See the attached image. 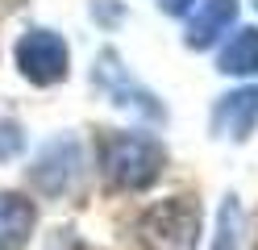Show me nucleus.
<instances>
[{"label": "nucleus", "mask_w": 258, "mask_h": 250, "mask_svg": "<svg viewBox=\"0 0 258 250\" xmlns=\"http://www.w3.org/2000/svg\"><path fill=\"white\" fill-rule=\"evenodd\" d=\"M21 150H25V129L17 121H0V163L17 159Z\"/></svg>", "instance_id": "9b49d317"}, {"label": "nucleus", "mask_w": 258, "mask_h": 250, "mask_svg": "<svg viewBox=\"0 0 258 250\" xmlns=\"http://www.w3.org/2000/svg\"><path fill=\"white\" fill-rule=\"evenodd\" d=\"M254 5H258V0H254Z\"/></svg>", "instance_id": "ddd939ff"}, {"label": "nucleus", "mask_w": 258, "mask_h": 250, "mask_svg": "<svg viewBox=\"0 0 258 250\" xmlns=\"http://www.w3.org/2000/svg\"><path fill=\"white\" fill-rule=\"evenodd\" d=\"M158 5H163V13H171V17H183V13H191L196 0H158Z\"/></svg>", "instance_id": "f8f14e48"}, {"label": "nucleus", "mask_w": 258, "mask_h": 250, "mask_svg": "<svg viewBox=\"0 0 258 250\" xmlns=\"http://www.w3.org/2000/svg\"><path fill=\"white\" fill-rule=\"evenodd\" d=\"M258 125V83H246V88L225 92L213 105V133L229 142H246Z\"/></svg>", "instance_id": "423d86ee"}, {"label": "nucleus", "mask_w": 258, "mask_h": 250, "mask_svg": "<svg viewBox=\"0 0 258 250\" xmlns=\"http://www.w3.org/2000/svg\"><path fill=\"white\" fill-rule=\"evenodd\" d=\"M138 233L146 250H196L200 238V205L191 196H171L158 200L142 213Z\"/></svg>", "instance_id": "f03ea898"}, {"label": "nucleus", "mask_w": 258, "mask_h": 250, "mask_svg": "<svg viewBox=\"0 0 258 250\" xmlns=\"http://www.w3.org/2000/svg\"><path fill=\"white\" fill-rule=\"evenodd\" d=\"M213 250H241V205H237V196H225V205L217 213Z\"/></svg>", "instance_id": "9d476101"}, {"label": "nucleus", "mask_w": 258, "mask_h": 250, "mask_svg": "<svg viewBox=\"0 0 258 250\" xmlns=\"http://www.w3.org/2000/svg\"><path fill=\"white\" fill-rule=\"evenodd\" d=\"M167 167V150L150 133H108L100 142V171L117 192H146Z\"/></svg>", "instance_id": "f257e3e1"}, {"label": "nucleus", "mask_w": 258, "mask_h": 250, "mask_svg": "<svg viewBox=\"0 0 258 250\" xmlns=\"http://www.w3.org/2000/svg\"><path fill=\"white\" fill-rule=\"evenodd\" d=\"M96 83L112 96V105H121L129 113H142V117H150V121H163V105L154 100V92H146L142 83H134V75L125 71L117 50H104V55L96 59Z\"/></svg>", "instance_id": "20e7f679"}, {"label": "nucleus", "mask_w": 258, "mask_h": 250, "mask_svg": "<svg viewBox=\"0 0 258 250\" xmlns=\"http://www.w3.org/2000/svg\"><path fill=\"white\" fill-rule=\"evenodd\" d=\"M13 59H17V71L29 83H38V88H54V83H62L67 71H71V50H67V42H62L54 29L21 33Z\"/></svg>", "instance_id": "7ed1b4c3"}, {"label": "nucleus", "mask_w": 258, "mask_h": 250, "mask_svg": "<svg viewBox=\"0 0 258 250\" xmlns=\"http://www.w3.org/2000/svg\"><path fill=\"white\" fill-rule=\"evenodd\" d=\"M38 225L34 200L21 192H0V250H25Z\"/></svg>", "instance_id": "0eeeda50"}, {"label": "nucleus", "mask_w": 258, "mask_h": 250, "mask_svg": "<svg viewBox=\"0 0 258 250\" xmlns=\"http://www.w3.org/2000/svg\"><path fill=\"white\" fill-rule=\"evenodd\" d=\"M217 71L221 75H241V79H250L258 75V29H237L229 42L221 46V55H217Z\"/></svg>", "instance_id": "1a4fd4ad"}, {"label": "nucleus", "mask_w": 258, "mask_h": 250, "mask_svg": "<svg viewBox=\"0 0 258 250\" xmlns=\"http://www.w3.org/2000/svg\"><path fill=\"white\" fill-rule=\"evenodd\" d=\"M237 21V0H204L187 21V46L191 50H208L225 38V29Z\"/></svg>", "instance_id": "6e6552de"}, {"label": "nucleus", "mask_w": 258, "mask_h": 250, "mask_svg": "<svg viewBox=\"0 0 258 250\" xmlns=\"http://www.w3.org/2000/svg\"><path fill=\"white\" fill-rule=\"evenodd\" d=\"M254 250H258V246H254Z\"/></svg>", "instance_id": "4468645a"}, {"label": "nucleus", "mask_w": 258, "mask_h": 250, "mask_svg": "<svg viewBox=\"0 0 258 250\" xmlns=\"http://www.w3.org/2000/svg\"><path fill=\"white\" fill-rule=\"evenodd\" d=\"M75 175H79V142L75 138H58L38 155L34 171H29V183H34L42 196L54 200L75 183Z\"/></svg>", "instance_id": "39448f33"}]
</instances>
